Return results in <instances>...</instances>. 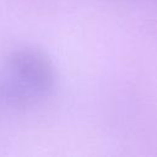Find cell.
Masks as SVG:
<instances>
[{
  "label": "cell",
  "mask_w": 157,
  "mask_h": 157,
  "mask_svg": "<svg viewBox=\"0 0 157 157\" xmlns=\"http://www.w3.org/2000/svg\"><path fill=\"white\" fill-rule=\"evenodd\" d=\"M56 80L50 58L39 49L12 52L0 72V102L11 108H27L48 96Z\"/></svg>",
  "instance_id": "obj_1"
}]
</instances>
